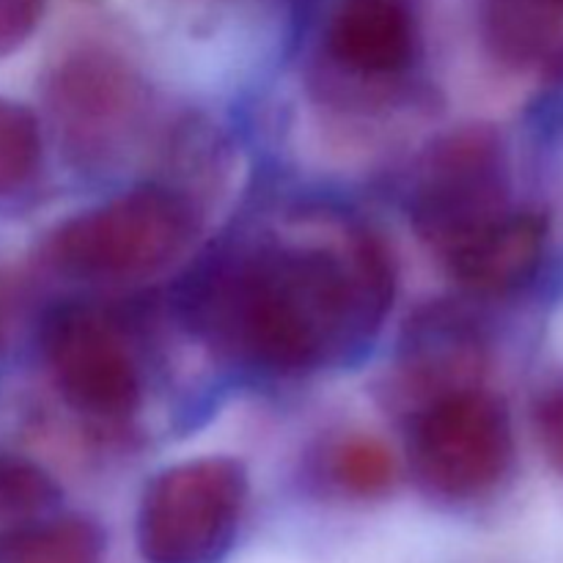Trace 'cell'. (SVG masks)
<instances>
[{
    "mask_svg": "<svg viewBox=\"0 0 563 563\" xmlns=\"http://www.w3.org/2000/svg\"><path fill=\"white\" fill-rule=\"evenodd\" d=\"M396 291L377 234L341 245H262L225 256L187 295L190 324L225 355L278 374L341 361L374 339Z\"/></svg>",
    "mask_w": 563,
    "mask_h": 563,
    "instance_id": "1",
    "label": "cell"
},
{
    "mask_svg": "<svg viewBox=\"0 0 563 563\" xmlns=\"http://www.w3.org/2000/svg\"><path fill=\"white\" fill-rule=\"evenodd\" d=\"M201 209L168 185H141L75 214L49 234L47 264L93 284H126L163 273L190 247Z\"/></svg>",
    "mask_w": 563,
    "mask_h": 563,
    "instance_id": "2",
    "label": "cell"
},
{
    "mask_svg": "<svg viewBox=\"0 0 563 563\" xmlns=\"http://www.w3.org/2000/svg\"><path fill=\"white\" fill-rule=\"evenodd\" d=\"M407 207L416 234L440 258L515 207L500 132L471 124L440 135L418 159Z\"/></svg>",
    "mask_w": 563,
    "mask_h": 563,
    "instance_id": "3",
    "label": "cell"
},
{
    "mask_svg": "<svg viewBox=\"0 0 563 563\" xmlns=\"http://www.w3.org/2000/svg\"><path fill=\"white\" fill-rule=\"evenodd\" d=\"M247 500V473L229 456L165 467L137 509V548L148 563H218Z\"/></svg>",
    "mask_w": 563,
    "mask_h": 563,
    "instance_id": "4",
    "label": "cell"
},
{
    "mask_svg": "<svg viewBox=\"0 0 563 563\" xmlns=\"http://www.w3.org/2000/svg\"><path fill=\"white\" fill-rule=\"evenodd\" d=\"M407 456L427 493L449 500L482 498L515 462L509 410L484 385L443 396L410 418Z\"/></svg>",
    "mask_w": 563,
    "mask_h": 563,
    "instance_id": "5",
    "label": "cell"
},
{
    "mask_svg": "<svg viewBox=\"0 0 563 563\" xmlns=\"http://www.w3.org/2000/svg\"><path fill=\"white\" fill-rule=\"evenodd\" d=\"M53 383L75 412L124 421L141 405V374L119 324L97 306L66 302L42 330Z\"/></svg>",
    "mask_w": 563,
    "mask_h": 563,
    "instance_id": "6",
    "label": "cell"
},
{
    "mask_svg": "<svg viewBox=\"0 0 563 563\" xmlns=\"http://www.w3.org/2000/svg\"><path fill=\"white\" fill-rule=\"evenodd\" d=\"M49 113L60 143L77 163H102L130 141L146 104V88L124 58L108 49H77L49 80Z\"/></svg>",
    "mask_w": 563,
    "mask_h": 563,
    "instance_id": "7",
    "label": "cell"
},
{
    "mask_svg": "<svg viewBox=\"0 0 563 563\" xmlns=\"http://www.w3.org/2000/svg\"><path fill=\"white\" fill-rule=\"evenodd\" d=\"M484 346L471 319L451 306H429L410 319L390 374V405L416 416L432 401L482 385Z\"/></svg>",
    "mask_w": 563,
    "mask_h": 563,
    "instance_id": "8",
    "label": "cell"
},
{
    "mask_svg": "<svg viewBox=\"0 0 563 563\" xmlns=\"http://www.w3.org/2000/svg\"><path fill=\"white\" fill-rule=\"evenodd\" d=\"M335 69L355 80L388 82L418 58V27L405 0H344L324 36Z\"/></svg>",
    "mask_w": 563,
    "mask_h": 563,
    "instance_id": "9",
    "label": "cell"
},
{
    "mask_svg": "<svg viewBox=\"0 0 563 563\" xmlns=\"http://www.w3.org/2000/svg\"><path fill=\"white\" fill-rule=\"evenodd\" d=\"M548 214L511 207L443 258L449 273L478 295H511L537 278L548 251Z\"/></svg>",
    "mask_w": 563,
    "mask_h": 563,
    "instance_id": "10",
    "label": "cell"
},
{
    "mask_svg": "<svg viewBox=\"0 0 563 563\" xmlns=\"http://www.w3.org/2000/svg\"><path fill=\"white\" fill-rule=\"evenodd\" d=\"M478 25L487 53L506 69H531L555 55L563 11L553 0H482Z\"/></svg>",
    "mask_w": 563,
    "mask_h": 563,
    "instance_id": "11",
    "label": "cell"
},
{
    "mask_svg": "<svg viewBox=\"0 0 563 563\" xmlns=\"http://www.w3.org/2000/svg\"><path fill=\"white\" fill-rule=\"evenodd\" d=\"M102 531L82 517L33 520L0 531V563H102Z\"/></svg>",
    "mask_w": 563,
    "mask_h": 563,
    "instance_id": "12",
    "label": "cell"
},
{
    "mask_svg": "<svg viewBox=\"0 0 563 563\" xmlns=\"http://www.w3.org/2000/svg\"><path fill=\"white\" fill-rule=\"evenodd\" d=\"M60 500L55 478L20 454L0 451V526H20L47 515Z\"/></svg>",
    "mask_w": 563,
    "mask_h": 563,
    "instance_id": "13",
    "label": "cell"
},
{
    "mask_svg": "<svg viewBox=\"0 0 563 563\" xmlns=\"http://www.w3.org/2000/svg\"><path fill=\"white\" fill-rule=\"evenodd\" d=\"M330 476L357 498H374V495L388 493L396 478V460L388 445L377 438H355L341 440L330 454Z\"/></svg>",
    "mask_w": 563,
    "mask_h": 563,
    "instance_id": "14",
    "label": "cell"
},
{
    "mask_svg": "<svg viewBox=\"0 0 563 563\" xmlns=\"http://www.w3.org/2000/svg\"><path fill=\"white\" fill-rule=\"evenodd\" d=\"M42 163V130L22 104L0 99V196H11L33 179Z\"/></svg>",
    "mask_w": 563,
    "mask_h": 563,
    "instance_id": "15",
    "label": "cell"
},
{
    "mask_svg": "<svg viewBox=\"0 0 563 563\" xmlns=\"http://www.w3.org/2000/svg\"><path fill=\"white\" fill-rule=\"evenodd\" d=\"M533 432H537L544 460L563 476V385H553L537 396Z\"/></svg>",
    "mask_w": 563,
    "mask_h": 563,
    "instance_id": "16",
    "label": "cell"
},
{
    "mask_svg": "<svg viewBox=\"0 0 563 563\" xmlns=\"http://www.w3.org/2000/svg\"><path fill=\"white\" fill-rule=\"evenodd\" d=\"M47 0H0V58L16 53L42 22Z\"/></svg>",
    "mask_w": 563,
    "mask_h": 563,
    "instance_id": "17",
    "label": "cell"
},
{
    "mask_svg": "<svg viewBox=\"0 0 563 563\" xmlns=\"http://www.w3.org/2000/svg\"><path fill=\"white\" fill-rule=\"evenodd\" d=\"M553 3H555V5H559V9L563 11V0H553Z\"/></svg>",
    "mask_w": 563,
    "mask_h": 563,
    "instance_id": "18",
    "label": "cell"
}]
</instances>
